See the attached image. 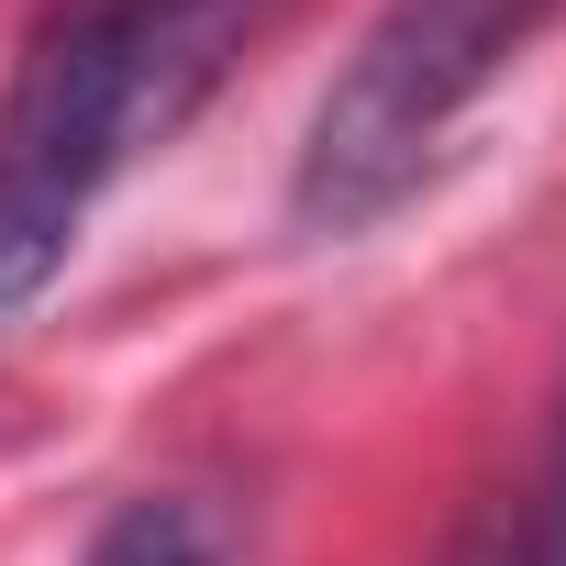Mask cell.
<instances>
[{"label":"cell","mask_w":566,"mask_h":566,"mask_svg":"<svg viewBox=\"0 0 566 566\" xmlns=\"http://www.w3.org/2000/svg\"><path fill=\"white\" fill-rule=\"evenodd\" d=\"M211 90L222 56H200L156 0H67L34 23L0 90V334L67 277L123 167L156 156Z\"/></svg>","instance_id":"1"},{"label":"cell","mask_w":566,"mask_h":566,"mask_svg":"<svg viewBox=\"0 0 566 566\" xmlns=\"http://www.w3.org/2000/svg\"><path fill=\"white\" fill-rule=\"evenodd\" d=\"M566 12V0H389L312 101L290 222L301 233H367L411 200V178L444 156V134L500 90V67Z\"/></svg>","instance_id":"2"},{"label":"cell","mask_w":566,"mask_h":566,"mask_svg":"<svg viewBox=\"0 0 566 566\" xmlns=\"http://www.w3.org/2000/svg\"><path fill=\"white\" fill-rule=\"evenodd\" d=\"M78 566H233V511L211 489H134Z\"/></svg>","instance_id":"3"},{"label":"cell","mask_w":566,"mask_h":566,"mask_svg":"<svg viewBox=\"0 0 566 566\" xmlns=\"http://www.w3.org/2000/svg\"><path fill=\"white\" fill-rule=\"evenodd\" d=\"M500 555L511 566H566V422H555V455H544L533 500L500 511Z\"/></svg>","instance_id":"4"},{"label":"cell","mask_w":566,"mask_h":566,"mask_svg":"<svg viewBox=\"0 0 566 566\" xmlns=\"http://www.w3.org/2000/svg\"><path fill=\"white\" fill-rule=\"evenodd\" d=\"M178 12H189V23H211L222 45H244V34H255V12H266V0H178Z\"/></svg>","instance_id":"5"}]
</instances>
